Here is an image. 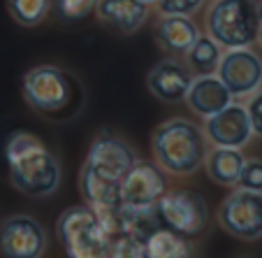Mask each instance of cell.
<instances>
[{
	"label": "cell",
	"mask_w": 262,
	"mask_h": 258,
	"mask_svg": "<svg viewBox=\"0 0 262 258\" xmlns=\"http://www.w3.org/2000/svg\"><path fill=\"white\" fill-rule=\"evenodd\" d=\"M58 237L68 256L72 258H100L109 256V230L104 216L91 205L70 207L60 214Z\"/></svg>",
	"instance_id": "5"
},
{
	"label": "cell",
	"mask_w": 262,
	"mask_h": 258,
	"mask_svg": "<svg viewBox=\"0 0 262 258\" xmlns=\"http://www.w3.org/2000/svg\"><path fill=\"white\" fill-rule=\"evenodd\" d=\"M7 10L16 24L33 28L47 19L51 10V0H7Z\"/></svg>",
	"instance_id": "21"
},
{
	"label": "cell",
	"mask_w": 262,
	"mask_h": 258,
	"mask_svg": "<svg viewBox=\"0 0 262 258\" xmlns=\"http://www.w3.org/2000/svg\"><path fill=\"white\" fill-rule=\"evenodd\" d=\"M24 98L30 107L42 116L54 121H65L79 112L81 107V86L77 80L54 65H40L26 72Z\"/></svg>",
	"instance_id": "3"
},
{
	"label": "cell",
	"mask_w": 262,
	"mask_h": 258,
	"mask_svg": "<svg viewBox=\"0 0 262 258\" xmlns=\"http://www.w3.org/2000/svg\"><path fill=\"white\" fill-rule=\"evenodd\" d=\"M193 72L186 63L172 58H165L156 63L146 75L148 91L163 103H181L193 84Z\"/></svg>",
	"instance_id": "13"
},
{
	"label": "cell",
	"mask_w": 262,
	"mask_h": 258,
	"mask_svg": "<svg viewBox=\"0 0 262 258\" xmlns=\"http://www.w3.org/2000/svg\"><path fill=\"white\" fill-rule=\"evenodd\" d=\"M121 179L107 177L98 170L89 168L84 163L79 172V191L84 195L86 205H91L98 212H114L121 207Z\"/></svg>",
	"instance_id": "15"
},
{
	"label": "cell",
	"mask_w": 262,
	"mask_h": 258,
	"mask_svg": "<svg viewBox=\"0 0 262 258\" xmlns=\"http://www.w3.org/2000/svg\"><path fill=\"white\" fill-rule=\"evenodd\" d=\"M160 14H179V16H193L204 0H156Z\"/></svg>",
	"instance_id": "24"
},
{
	"label": "cell",
	"mask_w": 262,
	"mask_h": 258,
	"mask_svg": "<svg viewBox=\"0 0 262 258\" xmlns=\"http://www.w3.org/2000/svg\"><path fill=\"white\" fill-rule=\"evenodd\" d=\"M158 226L179 235H200L209 224V209L200 193L193 191H165L154 205Z\"/></svg>",
	"instance_id": "6"
},
{
	"label": "cell",
	"mask_w": 262,
	"mask_h": 258,
	"mask_svg": "<svg viewBox=\"0 0 262 258\" xmlns=\"http://www.w3.org/2000/svg\"><path fill=\"white\" fill-rule=\"evenodd\" d=\"M216 75L228 86L232 98H251L262 89V58L251 47L225 49L218 61Z\"/></svg>",
	"instance_id": "8"
},
{
	"label": "cell",
	"mask_w": 262,
	"mask_h": 258,
	"mask_svg": "<svg viewBox=\"0 0 262 258\" xmlns=\"http://www.w3.org/2000/svg\"><path fill=\"white\" fill-rule=\"evenodd\" d=\"M200 37L198 24L193 16H179V14H163V19L156 26V42L160 49L169 56H186L188 49Z\"/></svg>",
	"instance_id": "16"
},
{
	"label": "cell",
	"mask_w": 262,
	"mask_h": 258,
	"mask_svg": "<svg viewBox=\"0 0 262 258\" xmlns=\"http://www.w3.org/2000/svg\"><path fill=\"white\" fill-rule=\"evenodd\" d=\"M207 30L223 49L251 47L260 35L255 0H213L207 12Z\"/></svg>",
	"instance_id": "4"
},
{
	"label": "cell",
	"mask_w": 262,
	"mask_h": 258,
	"mask_svg": "<svg viewBox=\"0 0 262 258\" xmlns=\"http://www.w3.org/2000/svg\"><path fill=\"white\" fill-rule=\"evenodd\" d=\"M204 135L216 147H234V149L246 147L253 137V126H251V119H248L246 107L237 105L232 100L221 112L207 116Z\"/></svg>",
	"instance_id": "11"
},
{
	"label": "cell",
	"mask_w": 262,
	"mask_h": 258,
	"mask_svg": "<svg viewBox=\"0 0 262 258\" xmlns=\"http://www.w3.org/2000/svg\"><path fill=\"white\" fill-rule=\"evenodd\" d=\"M257 42L262 45V26H260V35H257Z\"/></svg>",
	"instance_id": "27"
},
{
	"label": "cell",
	"mask_w": 262,
	"mask_h": 258,
	"mask_svg": "<svg viewBox=\"0 0 262 258\" xmlns=\"http://www.w3.org/2000/svg\"><path fill=\"white\" fill-rule=\"evenodd\" d=\"M246 112L253 126V135H260L262 137V89L251 95V100L246 105Z\"/></svg>",
	"instance_id": "25"
},
{
	"label": "cell",
	"mask_w": 262,
	"mask_h": 258,
	"mask_svg": "<svg viewBox=\"0 0 262 258\" xmlns=\"http://www.w3.org/2000/svg\"><path fill=\"white\" fill-rule=\"evenodd\" d=\"M190 244L179 233L169 228H156L146 237V256L148 258H186L190 256Z\"/></svg>",
	"instance_id": "20"
},
{
	"label": "cell",
	"mask_w": 262,
	"mask_h": 258,
	"mask_svg": "<svg viewBox=\"0 0 262 258\" xmlns=\"http://www.w3.org/2000/svg\"><path fill=\"white\" fill-rule=\"evenodd\" d=\"M137 161V154L133 151L128 142H123L116 135H98V137L91 142L89 156H86V165L98 172L107 174V177H114L123 182L125 172L133 168V163Z\"/></svg>",
	"instance_id": "12"
},
{
	"label": "cell",
	"mask_w": 262,
	"mask_h": 258,
	"mask_svg": "<svg viewBox=\"0 0 262 258\" xmlns=\"http://www.w3.org/2000/svg\"><path fill=\"white\" fill-rule=\"evenodd\" d=\"M186 103L193 109L198 116L207 119V116L221 112L223 107H228L232 103V93L228 91V86L218 80V75H198L193 77V84H190L188 93H186Z\"/></svg>",
	"instance_id": "14"
},
{
	"label": "cell",
	"mask_w": 262,
	"mask_h": 258,
	"mask_svg": "<svg viewBox=\"0 0 262 258\" xmlns=\"http://www.w3.org/2000/svg\"><path fill=\"white\" fill-rule=\"evenodd\" d=\"M98 0H58V12L63 19L68 21H77L89 16L95 10Z\"/></svg>",
	"instance_id": "23"
},
{
	"label": "cell",
	"mask_w": 262,
	"mask_h": 258,
	"mask_svg": "<svg viewBox=\"0 0 262 258\" xmlns=\"http://www.w3.org/2000/svg\"><path fill=\"white\" fill-rule=\"evenodd\" d=\"M165 191H167L165 174L146 161H135L121 184V207L154 209V205Z\"/></svg>",
	"instance_id": "9"
},
{
	"label": "cell",
	"mask_w": 262,
	"mask_h": 258,
	"mask_svg": "<svg viewBox=\"0 0 262 258\" xmlns=\"http://www.w3.org/2000/svg\"><path fill=\"white\" fill-rule=\"evenodd\" d=\"M47 235L35 219L16 214L0 228V253L10 258H37L45 253Z\"/></svg>",
	"instance_id": "10"
},
{
	"label": "cell",
	"mask_w": 262,
	"mask_h": 258,
	"mask_svg": "<svg viewBox=\"0 0 262 258\" xmlns=\"http://www.w3.org/2000/svg\"><path fill=\"white\" fill-rule=\"evenodd\" d=\"M154 156L169 174L186 177L198 172L207 158V135L188 119H169L154 130Z\"/></svg>",
	"instance_id": "2"
},
{
	"label": "cell",
	"mask_w": 262,
	"mask_h": 258,
	"mask_svg": "<svg viewBox=\"0 0 262 258\" xmlns=\"http://www.w3.org/2000/svg\"><path fill=\"white\" fill-rule=\"evenodd\" d=\"M95 14L102 24L123 35H130L146 21L148 5L142 0H98Z\"/></svg>",
	"instance_id": "17"
},
{
	"label": "cell",
	"mask_w": 262,
	"mask_h": 258,
	"mask_svg": "<svg viewBox=\"0 0 262 258\" xmlns=\"http://www.w3.org/2000/svg\"><path fill=\"white\" fill-rule=\"evenodd\" d=\"M239 189H248V191H260L262 193V161L251 158L244 161V168L239 172Z\"/></svg>",
	"instance_id": "22"
},
{
	"label": "cell",
	"mask_w": 262,
	"mask_h": 258,
	"mask_svg": "<svg viewBox=\"0 0 262 258\" xmlns=\"http://www.w3.org/2000/svg\"><path fill=\"white\" fill-rule=\"evenodd\" d=\"M244 161H246L244 154L234 147H216L211 154H207L204 165H207V174L218 186H237Z\"/></svg>",
	"instance_id": "18"
},
{
	"label": "cell",
	"mask_w": 262,
	"mask_h": 258,
	"mask_svg": "<svg viewBox=\"0 0 262 258\" xmlns=\"http://www.w3.org/2000/svg\"><path fill=\"white\" fill-rule=\"evenodd\" d=\"M142 3H146V5H151V3H156V0H142Z\"/></svg>",
	"instance_id": "28"
},
{
	"label": "cell",
	"mask_w": 262,
	"mask_h": 258,
	"mask_svg": "<svg viewBox=\"0 0 262 258\" xmlns=\"http://www.w3.org/2000/svg\"><path fill=\"white\" fill-rule=\"evenodd\" d=\"M223 56V47L213 40L211 35H200L195 45L188 49L186 61L193 75H213L218 68V61Z\"/></svg>",
	"instance_id": "19"
},
{
	"label": "cell",
	"mask_w": 262,
	"mask_h": 258,
	"mask_svg": "<svg viewBox=\"0 0 262 258\" xmlns=\"http://www.w3.org/2000/svg\"><path fill=\"white\" fill-rule=\"evenodd\" d=\"M257 14H260V26H262V3H257Z\"/></svg>",
	"instance_id": "26"
},
{
	"label": "cell",
	"mask_w": 262,
	"mask_h": 258,
	"mask_svg": "<svg viewBox=\"0 0 262 258\" xmlns=\"http://www.w3.org/2000/svg\"><path fill=\"white\" fill-rule=\"evenodd\" d=\"M10 182L28 198L51 195L60 184V165L33 133H12L5 144Z\"/></svg>",
	"instance_id": "1"
},
{
	"label": "cell",
	"mask_w": 262,
	"mask_h": 258,
	"mask_svg": "<svg viewBox=\"0 0 262 258\" xmlns=\"http://www.w3.org/2000/svg\"><path fill=\"white\" fill-rule=\"evenodd\" d=\"M218 224L232 237L253 242L262 237V193L239 189L232 191L218 207Z\"/></svg>",
	"instance_id": "7"
}]
</instances>
